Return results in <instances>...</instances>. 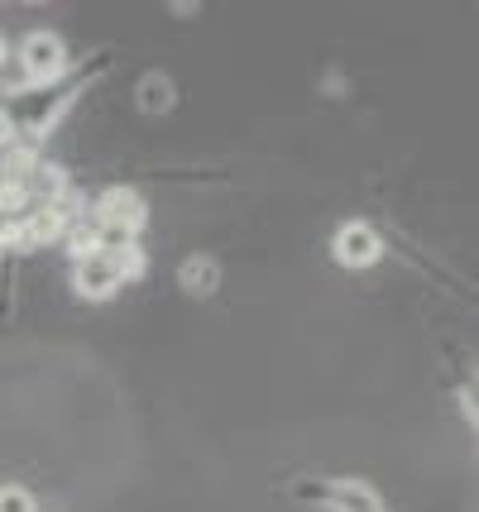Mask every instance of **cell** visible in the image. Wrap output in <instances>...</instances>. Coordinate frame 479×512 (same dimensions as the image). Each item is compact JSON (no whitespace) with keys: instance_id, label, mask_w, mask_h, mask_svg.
I'll list each match as a JSON object with an SVG mask.
<instances>
[{"instance_id":"6","label":"cell","mask_w":479,"mask_h":512,"mask_svg":"<svg viewBox=\"0 0 479 512\" xmlns=\"http://www.w3.org/2000/svg\"><path fill=\"white\" fill-rule=\"evenodd\" d=\"M0 512H39V503L24 484H0Z\"/></svg>"},{"instance_id":"9","label":"cell","mask_w":479,"mask_h":512,"mask_svg":"<svg viewBox=\"0 0 479 512\" xmlns=\"http://www.w3.org/2000/svg\"><path fill=\"white\" fill-rule=\"evenodd\" d=\"M0 182H5V173H0Z\"/></svg>"},{"instance_id":"2","label":"cell","mask_w":479,"mask_h":512,"mask_svg":"<svg viewBox=\"0 0 479 512\" xmlns=\"http://www.w3.org/2000/svg\"><path fill=\"white\" fill-rule=\"evenodd\" d=\"M331 254H336V264L345 268H369L384 259V240H379V230L365 221H345L336 230V240H331Z\"/></svg>"},{"instance_id":"4","label":"cell","mask_w":479,"mask_h":512,"mask_svg":"<svg viewBox=\"0 0 479 512\" xmlns=\"http://www.w3.org/2000/svg\"><path fill=\"white\" fill-rule=\"evenodd\" d=\"M72 283H77V292L87 297V302H106V297H115L120 292V268H115V259L106 254V249H96V254H87V259H77V273H72Z\"/></svg>"},{"instance_id":"5","label":"cell","mask_w":479,"mask_h":512,"mask_svg":"<svg viewBox=\"0 0 479 512\" xmlns=\"http://www.w3.org/2000/svg\"><path fill=\"white\" fill-rule=\"evenodd\" d=\"M331 503H336V512H384L369 484H336V489H331Z\"/></svg>"},{"instance_id":"8","label":"cell","mask_w":479,"mask_h":512,"mask_svg":"<svg viewBox=\"0 0 479 512\" xmlns=\"http://www.w3.org/2000/svg\"><path fill=\"white\" fill-rule=\"evenodd\" d=\"M5 53H10V48H5V39H0V63H5Z\"/></svg>"},{"instance_id":"7","label":"cell","mask_w":479,"mask_h":512,"mask_svg":"<svg viewBox=\"0 0 479 512\" xmlns=\"http://www.w3.org/2000/svg\"><path fill=\"white\" fill-rule=\"evenodd\" d=\"M15 144V125H10V115L0 111V149H10Z\"/></svg>"},{"instance_id":"3","label":"cell","mask_w":479,"mask_h":512,"mask_svg":"<svg viewBox=\"0 0 479 512\" xmlns=\"http://www.w3.org/2000/svg\"><path fill=\"white\" fill-rule=\"evenodd\" d=\"M20 63H24V77L29 82H39L48 87L53 77H63V67H68V53H63V39H53V34H29L20 44Z\"/></svg>"},{"instance_id":"1","label":"cell","mask_w":479,"mask_h":512,"mask_svg":"<svg viewBox=\"0 0 479 512\" xmlns=\"http://www.w3.org/2000/svg\"><path fill=\"white\" fill-rule=\"evenodd\" d=\"M144 221H149V206H144V197L130 192V187H111L106 197L96 201V225H101V230H115V235L135 240L139 230H144Z\"/></svg>"}]
</instances>
